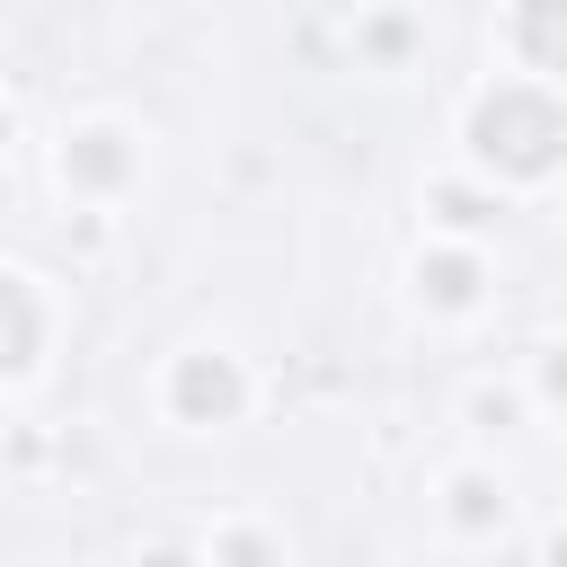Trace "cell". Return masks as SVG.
Wrapping results in <instances>:
<instances>
[{
    "mask_svg": "<svg viewBox=\"0 0 567 567\" xmlns=\"http://www.w3.org/2000/svg\"><path fill=\"white\" fill-rule=\"evenodd\" d=\"M478 151L505 159V168H549L558 151V106L540 89H496V106L478 115Z\"/></svg>",
    "mask_w": 567,
    "mask_h": 567,
    "instance_id": "obj_1",
    "label": "cell"
},
{
    "mask_svg": "<svg viewBox=\"0 0 567 567\" xmlns=\"http://www.w3.org/2000/svg\"><path fill=\"white\" fill-rule=\"evenodd\" d=\"M532 53L549 62V0H532Z\"/></svg>",
    "mask_w": 567,
    "mask_h": 567,
    "instance_id": "obj_2",
    "label": "cell"
}]
</instances>
